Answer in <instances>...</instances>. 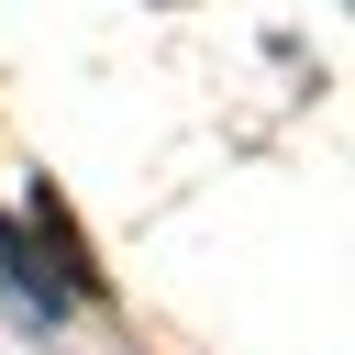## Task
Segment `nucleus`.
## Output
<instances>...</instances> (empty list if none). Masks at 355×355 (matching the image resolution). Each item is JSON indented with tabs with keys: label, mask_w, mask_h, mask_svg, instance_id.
<instances>
[{
	"label": "nucleus",
	"mask_w": 355,
	"mask_h": 355,
	"mask_svg": "<svg viewBox=\"0 0 355 355\" xmlns=\"http://www.w3.org/2000/svg\"><path fill=\"white\" fill-rule=\"evenodd\" d=\"M22 222H33V244H44V266H55V288H67V300H111V277L89 266V233L67 222V200H55L44 178L22 189Z\"/></svg>",
	"instance_id": "f257e3e1"
},
{
	"label": "nucleus",
	"mask_w": 355,
	"mask_h": 355,
	"mask_svg": "<svg viewBox=\"0 0 355 355\" xmlns=\"http://www.w3.org/2000/svg\"><path fill=\"white\" fill-rule=\"evenodd\" d=\"M0 288H11V311H22V322H55V311H67V288L33 266V244H22V233H0Z\"/></svg>",
	"instance_id": "f03ea898"
}]
</instances>
